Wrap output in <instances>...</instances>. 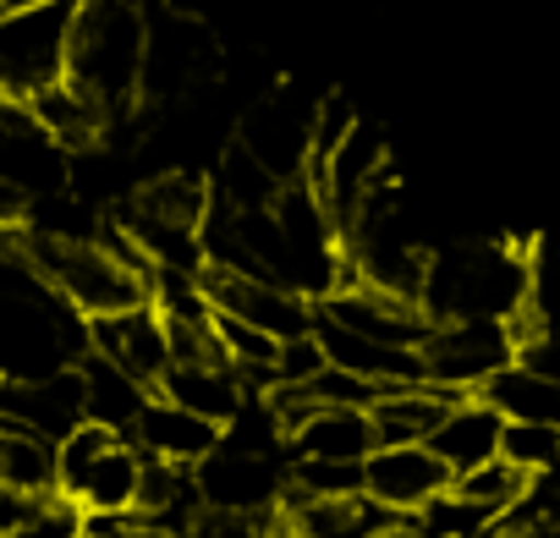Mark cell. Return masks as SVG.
Instances as JSON below:
<instances>
[{
    "instance_id": "cell-1",
    "label": "cell",
    "mask_w": 560,
    "mask_h": 538,
    "mask_svg": "<svg viewBox=\"0 0 560 538\" xmlns=\"http://www.w3.org/2000/svg\"><path fill=\"white\" fill-rule=\"evenodd\" d=\"M527 258L522 242H467L429 253L423 276V314L434 325L445 319H516L527 308Z\"/></svg>"
},
{
    "instance_id": "cell-2",
    "label": "cell",
    "mask_w": 560,
    "mask_h": 538,
    "mask_svg": "<svg viewBox=\"0 0 560 538\" xmlns=\"http://www.w3.org/2000/svg\"><path fill=\"white\" fill-rule=\"evenodd\" d=\"M143 45H149V17L138 0H78L67 78L89 89L110 116H127L138 105Z\"/></svg>"
},
{
    "instance_id": "cell-3",
    "label": "cell",
    "mask_w": 560,
    "mask_h": 538,
    "mask_svg": "<svg viewBox=\"0 0 560 538\" xmlns=\"http://www.w3.org/2000/svg\"><path fill=\"white\" fill-rule=\"evenodd\" d=\"M72 12L78 0H50V7H23L0 17V100L28 105L39 89L67 78Z\"/></svg>"
},
{
    "instance_id": "cell-4",
    "label": "cell",
    "mask_w": 560,
    "mask_h": 538,
    "mask_svg": "<svg viewBox=\"0 0 560 538\" xmlns=\"http://www.w3.org/2000/svg\"><path fill=\"white\" fill-rule=\"evenodd\" d=\"M220 67V39L182 12H160L149 23V45H143V78H138V105H171L182 94H192L198 83H209Z\"/></svg>"
},
{
    "instance_id": "cell-5",
    "label": "cell",
    "mask_w": 560,
    "mask_h": 538,
    "mask_svg": "<svg viewBox=\"0 0 560 538\" xmlns=\"http://www.w3.org/2000/svg\"><path fill=\"white\" fill-rule=\"evenodd\" d=\"M418 352H423L429 385L478 396V385L516 358V336H511V319H445L429 330Z\"/></svg>"
},
{
    "instance_id": "cell-6",
    "label": "cell",
    "mask_w": 560,
    "mask_h": 538,
    "mask_svg": "<svg viewBox=\"0 0 560 538\" xmlns=\"http://www.w3.org/2000/svg\"><path fill=\"white\" fill-rule=\"evenodd\" d=\"M203 292L214 303V314H231L275 341H292V336H308L314 330V314L319 303H308L303 292L280 286L269 276H242V269H203Z\"/></svg>"
},
{
    "instance_id": "cell-7",
    "label": "cell",
    "mask_w": 560,
    "mask_h": 538,
    "mask_svg": "<svg viewBox=\"0 0 560 538\" xmlns=\"http://www.w3.org/2000/svg\"><path fill=\"white\" fill-rule=\"evenodd\" d=\"M198 500L214 511H242V516H264L287 494V467L275 461V451H236V445H214L198 467H192Z\"/></svg>"
},
{
    "instance_id": "cell-8",
    "label": "cell",
    "mask_w": 560,
    "mask_h": 538,
    "mask_svg": "<svg viewBox=\"0 0 560 538\" xmlns=\"http://www.w3.org/2000/svg\"><path fill=\"white\" fill-rule=\"evenodd\" d=\"M308 132H314V105H303L292 89H275V94L247 105L236 143L275 182H298V176H308Z\"/></svg>"
},
{
    "instance_id": "cell-9",
    "label": "cell",
    "mask_w": 560,
    "mask_h": 538,
    "mask_svg": "<svg viewBox=\"0 0 560 538\" xmlns=\"http://www.w3.org/2000/svg\"><path fill=\"white\" fill-rule=\"evenodd\" d=\"M445 489H451V467L429 445H374L363 456V494L396 516L423 511Z\"/></svg>"
},
{
    "instance_id": "cell-10",
    "label": "cell",
    "mask_w": 560,
    "mask_h": 538,
    "mask_svg": "<svg viewBox=\"0 0 560 538\" xmlns=\"http://www.w3.org/2000/svg\"><path fill=\"white\" fill-rule=\"evenodd\" d=\"M0 423L7 429H28L45 440H61L83 423V374L56 369L39 379H0Z\"/></svg>"
},
{
    "instance_id": "cell-11",
    "label": "cell",
    "mask_w": 560,
    "mask_h": 538,
    "mask_svg": "<svg viewBox=\"0 0 560 538\" xmlns=\"http://www.w3.org/2000/svg\"><path fill=\"white\" fill-rule=\"evenodd\" d=\"M89 352L110 358L116 369H127L138 385H160V374L171 369V336H165V319L154 303H138V308H121V314H105V319H89Z\"/></svg>"
},
{
    "instance_id": "cell-12",
    "label": "cell",
    "mask_w": 560,
    "mask_h": 538,
    "mask_svg": "<svg viewBox=\"0 0 560 538\" xmlns=\"http://www.w3.org/2000/svg\"><path fill=\"white\" fill-rule=\"evenodd\" d=\"M314 336L325 347V363L358 374V379H374V385H429L423 374V352L418 347H390V341H374L341 319H330L325 308L314 314Z\"/></svg>"
},
{
    "instance_id": "cell-13",
    "label": "cell",
    "mask_w": 560,
    "mask_h": 538,
    "mask_svg": "<svg viewBox=\"0 0 560 538\" xmlns=\"http://www.w3.org/2000/svg\"><path fill=\"white\" fill-rule=\"evenodd\" d=\"M319 308H325L330 319H341V325H352V330L374 336V341H390V347H423V341H429V330H434V319H429L418 303L390 297V292H374V286L330 292Z\"/></svg>"
},
{
    "instance_id": "cell-14",
    "label": "cell",
    "mask_w": 560,
    "mask_h": 538,
    "mask_svg": "<svg viewBox=\"0 0 560 538\" xmlns=\"http://www.w3.org/2000/svg\"><path fill=\"white\" fill-rule=\"evenodd\" d=\"M132 434H138L143 456H160V461H176V467H198L220 445V423H209V418H198V412H187V407H176L165 396L143 401Z\"/></svg>"
},
{
    "instance_id": "cell-15",
    "label": "cell",
    "mask_w": 560,
    "mask_h": 538,
    "mask_svg": "<svg viewBox=\"0 0 560 538\" xmlns=\"http://www.w3.org/2000/svg\"><path fill=\"white\" fill-rule=\"evenodd\" d=\"M451 401H462V396L456 390H440V385H385L369 401L374 440L380 445H429V434L440 429V418L451 412Z\"/></svg>"
},
{
    "instance_id": "cell-16",
    "label": "cell",
    "mask_w": 560,
    "mask_h": 538,
    "mask_svg": "<svg viewBox=\"0 0 560 538\" xmlns=\"http://www.w3.org/2000/svg\"><path fill=\"white\" fill-rule=\"evenodd\" d=\"M292 461H363L380 440H374V418L369 407H319L308 412L303 429L287 434Z\"/></svg>"
},
{
    "instance_id": "cell-17",
    "label": "cell",
    "mask_w": 560,
    "mask_h": 538,
    "mask_svg": "<svg viewBox=\"0 0 560 538\" xmlns=\"http://www.w3.org/2000/svg\"><path fill=\"white\" fill-rule=\"evenodd\" d=\"M500 429H505V418H500L483 396H462V401H451V412H445L440 429L429 434V451H434V456L451 467V478H456V472H467V467L500 456Z\"/></svg>"
},
{
    "instance_id": "cell-18",
    "label": "cell",
    "mask_w": 560,
    "mask_h": 538,
    "mask_svg": "<svg viewBox=\"0 0 560 538\" xmlns=\"http://www.w3.org/2000/svg\"><path fill=\"white\" fill-rule=\"evenodd\" d=\"M154 396H165V401H176V407H187V412H198V418H209V423L225 429L236 418L247 385L236 379L231 363H171L160 374Z\"/></svg>"
},
{
    "instance_id": "cell-19",
    "label": "cell",
    "mask_w": 560,
    "mask_h": 538,
    "mask_svg": "<svg viewBox=\"0 0 560 538\" xmlns=\"http://www.w3.org/2000/svg\"><path fill=\"white\" fill-rule=\"evenodd\" d=\"M28 116H34V127H39V132H50L67 154H72V149L100 143V138H105V127H110V110H105L89 89H78L72 78H61V83L39 89V94L28 100Z\"/></svg>"
},
{
    "instance_id": "cell-20",
    "label": "cell",
    "mask_w": 560,
    "mask_h": 538,
    "mask_svg": "<svg viewBox=\"0 0 560 538\" xmlns=\"http://www.w3.org/2000/svg\"><path fill=\"white\" fill-rule=\"evenodd\" d=\"M478 396L505 423H555L560 429V379L544 374V369H533V363H522V358H511L505 369H494L478 385Z\"/></svg>"
},
{
    "instance_id": "cell-21",
    "label": "cell",
    "mask_w": 560,
    "mask_h": 538,
    "mask_svg": "<svg viewBox=\"0 0 560 538\" xmlns=\"http://www.w3.org/2000/svg\"><path fill=\"white\" fill-rule=\"evenodd\" d=\"M78 374H83V418H94V423H105V429H116V434H127V429L138 423L143 401L154 396L149 385H138L127 369H116V363L100 358V352H83V358H78Z\"/></svg>"
},
{
    "instance_id": "cell-22",
    "label": "cell",
    "mask_w": 560,
    "mask_h": 538,
    "mask_svg": "<svg viewBox=\"0 0 560 538\" xmlns=\"http://www.w3.org/2000/svg\"><path fill=\"white\" fill-rule=\"evenodd\" d=\"M127 214L203 231V220H209V187H203L192 171H160V176H149V182L127 198Z\"/></svg>"
},
{
    "instance_id": "cell-23",
    "label": "cell",
    "mask_w": 560,
    "mask_h": 538,
    "mask_svg": "<svg viewBox=\"0 0 560 538\" xmlns=\"http://www.w3.org/2000/svg\"><path fill=\"white\" fill-rule=\"evenodd\" d=\"M0 483L23 489V494H39V500L61 494L56 489V440L0 423Z\"/></svg>"
},
{
    "instance_id": "cell-24",
    "label": "cell",
    "mask_w": 560,
    "mask_h": 538,
    "mask_svg": "<svg viewBox=\"0 0 560 538\" xmlns=\"http://www.w3.org/2000/svg\"><path fill=\"white\" fill-rule=\"evenodd\" d=\"M138 478H143V451L116 440L83 478L78 489V505L83 511H132L138 505Z\"/></svg>"
},
{
    "instance_id": "cell-25",
    "label": "cell",
    "mask_w": 560,
    "mask_h": 538,
    "mask_svg": "<svg viewBox=\"0 0 560 538\" xmlns=\"http://www.w3.org/2000/svg\"><path fill=\"white\" fill-rule=\"evenodd\" d=\"M280 187H287V182H275L242 143H231V149L220 154V171H214L209 198H214L220 209H231V214H247V209H269Z\"/></svg>"
},
{
    "instance_id": "cell-26",
    "label": "cell",
    "mask_w": 560,
    "mask_h": 538,
    "mask_svg": "<svg viewBox=\"0 0 560 538\" xmlns=\"http://www.w3.org/2000/svg\"><path fill=\"white\" fill-rule=\"evenodd\" d=\"M527 472L522 467H511L505 456H489V461H478V467H467V472H456L451 478V494H462V500H472V505H483L494 522L527 494Z\"/></svg>"
},
{
    "instance_id": "cell-27",
    "label": "cell",
    "mask_w": 560,
    "mask_h": 538,
    "mask_svg": "<svg viewBox=\"0 0 560 538\" xmlns=\"http://www.w3.org/2000/svg\"><path fill=\"white\" fill-rule=\"evenodd\" d=\"M116 440H121V434H116V429H105V423H94V418H83L72 434H61V440H56V489H61L67 500H78V489H83L89 467H94Z\"/></svg>"
},
{
    "instance_id": "cell-28",
    "label": "cell",
    "mask_w": 560,
    "mask_h": 538,
    "mask_svg": "<svg viewBox=\"0 0 560 538\" xmlns=\"http://www.w3.org/2000/svg\"><path fill=\"white\" fill-rule=\"evenodd\" d=\"M500 456L533 478V472L560 461V429L555 423H505L500 429Z\"/></svg>"
},
{
    "instance_id": "cell-29",
    "label": "cell",
    "mask_w": 560,
    "mask_h": 538,
    "mask_svg": "<svg viewBox=\"0 0 560 538\" xmlns=\"http://www.w3.org/2000/svg\"><path fill=\"white\" fill-rule=\"evenodd\" d=\"M287 483L314 500H352L363 494V461H292Z\"/></svg>"
},
{
    "instance_id": "cell-30",
    "label": "cell",
    "mask_w": 560,
    "mask_h": 538,
    "mask_svg": "<svg viewBox=\"0 0 560 538\" xmlns=\"http://www.w3.org/2000/svg\"><path fill=\"white\" fill-rule=\"evenodd\" d=\"M308 396H314V407H369L385 385H374V379H358V374H347V369H336V363H325L308 385H303Z\"/></svg>"
},
{
    "instance_id": "cell-31",
    "label": "cell",
    "mask_w": 560,
    "mask_h": 538,
    "mask_svg": "<svg viewBox=\"0 0 560 538\" xmlns=\"http://www.w3.org/2000/svg\"><path fill=\"white\" fill-rule=\"evenodd\" d=\"M319 369H325V347H319L314 330L275 347V385H308Z\"/></svg>"
},
{
    "instance_id": "cell-32",
    "label": "cell",
    "mask_w": 560,
    "mask_h": 538,
    "mask_svg": "<svg viewBox=\"0 0 560 538\" xmlns=\"http://www.w3.org/2000/svg\"><path fill=\"white\" fill-rule=\"evenodd\" d=\"M7 538H78V500L50 494L23 527H12Z\"/></svg>"
},
{
    "instance_id": "cell-33",
    "label": "cell",
    "mask_w": 560,
    "mask_h": 538,
    "mask_svg": "<svg viewBox=\"0 0 560 538\" xmlns=\"http://www.w3.org/2000/svg\"><path fill=\"white\" fill-rule=\"evenodd\" d=\"M182 538H258V516H242V511H214V505H203Z\"/></svg>"
},
{
    "instance_id": "cell-34",
    "label": "cell",
    "mask_w": 560,
    "mask_h": 538,
    "mask_svg": "<svg viewBox=\"0 0 560 538\" xmlns=\"http://www.w3.org/2000/svg\"><path fill=\"white\" fill-rule=\"evenodd\" d=\"M23 220H28V192H23L18 182L0 176V231H7V225H23Z\"/></svg>"
},
{
    "instance_id": "cell-35",
    "label": "cell",
    "mask_w": 560,
    "mask_h": 538,
    "mask_svg": "<svg viewBox=\"0 0 560 538\" xmlns=\"http://www.w3.org/2000/svg\"><path fill=\"white\" fill-rule=\"evenodd\" d=\"M127 538H176V533H165V527H149V522H138Z\"/></svg>"
},
{
    "instance_id": "cell-36",
    "label": "cell",
    "mask_w": 560,
    "mask_h": 538,
    "mask_svg": "<svg viewBox=\"0 0 560 538\" xmlns=\"http://www.w3.org/2000/svg\"><path fill=\"white\" fill-rule=\"evenodd\" d=\"M7 12H23V7H50V0H0Z\"/></svg>"
},
{
    "instance_id": "cell-37",
    "label": "cell",
    "mask_w": 560,
    "mask_h": 538,
    "mask_svg": "<svg viewBox=\"0 0 560 538\" xmlns=\"http://www.w3.org/2000/svg\"><path fill=\"white\" fill-rule=\"evenodd\" d=\"M0 143H7V121H0Z\"/></svg>"
},
{
    "instance_id": "cell-38",
    "label": "cell",
    "mask_w": 560,
    "mask_h": 538,
    "mask_svg": "<svg viewBox=\"0 0 560 538\" xmlns=\"http://www.w3.org/2000/svg\"><path fill=\"white\" fill-rule=\"evenodd\" d=\"M0 538H7V533H0Z\"/></svg>"
}]
</instances>
